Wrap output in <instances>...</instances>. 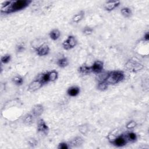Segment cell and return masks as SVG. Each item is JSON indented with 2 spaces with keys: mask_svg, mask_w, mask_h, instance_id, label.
Returning a JSON list of instances; mask_svg holds the SVG:
<instances>
[{
  "mask_svg": "<svg viewBox=\"0 0 149 149\" xmlns=\"http://www.w3.org/2000/svg\"><path fill=\"white\" fill-rule=\"evenodd\" d=\"M33 114H28L26 115H24L23 119V123L26 125H30L33 122Z\"/></svg>",
  "mask_w": 149,
  "mask_h": 149,
  "instance_id": "20",
  "label": "cell"
},
{
  "mask_svg": "<svg viewBox=\"0 0 149 149\" xmlns=\"http://www.w3.org/2000/svg\"><path fill=\"white\" fill-rule=\"evenodd\" d=\"M144 40L146 42H148L149 40V33L148 32H146L144 35Z\"/></svg>",
  "mask_w": 149,
  "mask_h": 149,
  "instance_id": "31",
  "label": "cell"
},
{
  "mask_svg": "<svg viewBox=\"0 0 149 149\" xmlns=\"http://www.w3.org/2000/svg\"><path fill=\"white\" fill-rule=\"evenodd\" d=\"M120 3L119 1H108L105 3L104 8L107 11H112L119 7Z\"/></svg>",
  "mask_w": 149,
  "mask_h": 149,
  "instance_id": "10",
  "label": "cell"
},
{
  "mask_svg": "<svg viewBox=\"0 0 149 149\" xmlns=\"http://www.w3.org/2000/svg\"><path fill=\"white\" fill-rule=\"evenodd\" d=\"M124 79H125V73H123V72L115 71L107 73L104 81L106 82L108 85H114L122 82Z\"/></svg>",
  "mask_w": 149,
  "mask_h": 149,
  "instance_id": "2",
  "label": "cell"
},
{
  "mask_svg": "<svg viewBox=\"0 0 149 149\" xmlns=\"http://www.w3.org/2000/svg\"><path fill=\"white\" fill-rule=\"evenodd\" d=\"M109 142L116 147H121L125 146L128 143V141L127 139L125 133H124L121 135L115 136V137Z\"/></svg>",
  "mask_w": 149,
  "mask_h": 149,
  "instance_id": "4",
  "label": "cell"
},
{
  "mask_svg": "<svg viewBox=\"0 0 149 149\" xmlns=\"http://www.w3.org/2000/svg\"><path fill=\"white\" fill-rule=\"evenodd\" d=\"M90 68L92 72L96 74H100L104 69V63L101 61H96Z\"/></svg>",
  "mask_w": 149,
  "mask_h": 149,
  "instance_id": "7",
  "label": "cell"
},
{
  "mask_svg": "<svg viewBox=\"0 0 149 149\" xmlns=\"http://www.w3.org/2000/svg\"><path fill=\"white\" fill-rule=\"evenodd\" d=\"M108 87V84L106 82L101 81L98 83L97 88L98 90H100L102 92H104V91H105L106 90H107Z\"/></svg>",
  "mask_w": 149,
  "mask_h": 149,
  "instance_id": "23",
  "label": "cell"
},
{
  "mask_svg": "<svg viewBox=\"0 0 149 149\" xmlns=\"http://www.w3.org/2000/svg\"><path fill=\"white\" fill-rule=\"evenodd\" d=\"M82 32L84 34H85L86 36L91 35L93 32V29L92 28H90V27H89V26H86V27L83 28Z\"/></svg>",
  "mask_w": 149,
  "mask_h": 149,
  "instance_id": "26",
  "label": "cell"
},
{
  "mask_svg": "<svg viewBox=\"0 0 149 149\" xmlns=\"http://www.w3.org/2000/svg\"><path fill=\"white\" fill-rule=\"evenodd\" d=\"M125 68L131 72L137 73L142 71L144 68V66L138 62L129 61L125 64Z\"/></svg>",
  "mask_w": 149,
  "mask_h": 149,
  "instance_id": "3",
  "label": "cell"
},
{
  "mask_svg": "<svg viewBox=\"0 0 149 149\" xmlns=\"http://www.w3.org/2000/svg\"><path fill=\"white\" fill-rule=\"evenodd\" d=\"M80 74L82 75H88V74L92 73V70L90 67L87 66L86 65H83L80 66L78 69Z\"/></svg>",
  "mask_w": 149,
  "mask_h": 149,
  "instance_id": "14",
  "label": "cell"
},
{
  "mask_svg": "<svg viewBox=\"0 0 149 149\" xmlns=\"http://www.w3.org/2000/svg\"><path fill=\"white\" fill-rule=\"evenodd\" d=\"M84 17V12L81 11L79 13L74 15L72 18V21L76 23H78L80 22Z\"/></svg>",
  "mask_w": 149,
  "mask_h": 149,
  "instance_id": "17",
  "label": "cell"
},
{
  "mask_svg": "<svg viewBox=\"0 0 149 149\" xmlns=\"http://www.w3.org/2000/svg\"><path fill=\"white\" fill-rule=\"evenodd\" d=\"M11 59V55L10 54H5L1 58V63L6 64L9 63Z\"/></svg>",
  "mask_w": 149,
  "mask_h": 149,
  "instance_id": "25",
  "label": "cell"
},
{
  "mask_svg": "<svg viewBox=\"0 0 149 149\" xmlns=\"http://www.w3.org/2000/svg\"><path fill=\"white\" fill-rule=\"evenodd\" d=\"M136 125H137V123H136V122L135 121H130L127 123L126 128H127V129L131 130V129H134L136 127Z\"/></svg>",
  "mask_w": 149,
  "mask_h": 149,
  "instance_id": "27",
  "label": "cell"
},
{
  "mask_svg": "<svg viewBox=\"0 0 149 149\" xmlns=\"http://www.w3.org/2000/svg\"><path fill=\"white\" fill-rule=\"evenodd\" d=\"M44 84L40 79L36 78L29 84L28 90L31 93L35 92L41 89Z\"/></svg>",
  "mask_w": 149,
  "mask_h": 149,
  "instance_id": "6",
  "label": "cell"
},
{
  "mask_svg": "<svg viewBox=\"0 0 149 149\" xmlns=\"http://www.w3.org/2000/svg\"><path fill=\"white\" fill-rule=\"evenodd\" d=\"M12 81L16 86H21L24 82V79L21 76L16 75L12 78Z\"/></svg>",
  "mask_w": 149,
  "mask_h": 149,
  "instance_id": "22",
  "label": "cell"
},
{
  "mask_svg": "<svg viewBox=\"0 0 149 149\" xmlns=\"http://www.w3.org/2000/svg\"><path fill=\"white\" fill-rule=\"evenodd\" d=\"M32 3L30 0H16L5 1L1 8V14H10L23 10Z\"/></svg>",
  "mask_w": 149,
  "mask_h": 149,
  "instance_id": "1",
  "label": "cell"
},
{
  "mask_svg": "<svg viewBox=\"0 0 149 149\" xmlns=\"http://www.w3.org/2000/svg\"><path fill=\"white\" fill-rule=\"evenodd\" d=\"M58 66L60 68H64L67 67L69 65V61L67 58L66 57H63L59 58L57 63Z\"/></svg>",
  "mask_w": 149,
  "mask_h": 149,
  "instance_id": "15",
  "label": "cell"
},
{
  "mask_svg": "<svg viewBox=\"0 0 149 149\" xmlns=\"http://www.w3.org/2000/svg\"><path fill=\"white\" fill-rule=\"evenodd\" d=\"M35 51L37 54L39 56H45L48 54L49 52V46L47 44H43L35 48Z\"/></svg>",
  "mask_w": 149,
  "mask_h": 149,
  "instance_id": "8",
  "label": "cell"
},
{
  "mask_svg": "<svg viewBox=\"0 0 149 149\" xmlns=\"http://www.w3.org/2000/svg\"><path fill=\"white\" fill-rule=\"evenodd\" d=\"M37 131L47 135L49 132V128L43 119H40L37 122Z\"/></svg>",
  "mask_w": 149,
  "mask_h": 149,
  "instance_id": "9",
  "label": "cell"
},
{
  "mask_svg": "<svg viewBox=\"0 0 149 149\" xmlns=\"http://www.w3.org/2000/svg\"><path fill=\"white\" fill-rule=\"evenodd\" d=\"M16 49L17 52L18 53H21V52H23L24 49H25V47H24V45H21V44H19L16 46Z\"/></svg>",
  "mask_w": 149,
  "mask_h": 149,
  "instance_id": "30",
  "label": "cell"
},
{
  "mask_svg": "<svg viewBox=\"0 0 149 149\" xmlns=\"http://www.w3.org/2000/svg\"><path fill=\"white\" fill-rule=\"evenodd\" d=\"M77 43L78 41L75 37L73 36H69L67 40L63 43V47L66 50H68V49H72L76 47Z\"/></svg>",
  "mask_w": 149,
  "mask_h": 149,
  "instance_id": "5",
  "label": "cell"
},
{
  "mask_svg": "<svg viewBox=\"0 0 149 149\" xmlns=\"http://www.w3.org/2000/svg\"><path fill=\"white\" fill-rule=\"evenodd\" d=\"M44 112V107L42 104L35 105L32 109V114L34 117H38L42 115Z\"/></svg>",
  "mask_w": 149,
  "mask_h": 149,
  "instance_id": "11",
  "label": "cell"
},
{
  "mask_svg": "<svg viewBox=\"0 0 149 149\" xmlns=\"http://www.w3.org/2000/svg\"><path fill=\"white\" fill-rule=\"evenodd\" d=\"M61 36V32L58 29H53L49 33V36L54 41L57 40Z\"/></svg>",
  "mask_w": 149,
  "mask_h": 149,
  "instance_id": "16",
  "label": "cell"
},
{
  "mask_svg": "<svg viewBox=\"0 0 149 149\" xmlns=\"http://www.w3.org/2000/svg\"><path fill=\"white\" fill-rule=\"evenodd\" d=\"M69 148V146L65 142H61L59 143L58 146V149H68Z\"/></svg>",
  "mask_w": 149,
  "mask_h": 149,
  "instance_id": "28",
  "label": "cell"
},
{
  "mask_svg": "<svg viewBox=\"0 0 149 149\" xmlns=\"http://www.w3.org/2000/svg\"><path fill=\"white\" fill-rule=\"evenodd\" d=\"M125 135L128 142H134L138 139L137 134L133 132H128L125 133Z\"/></svg>",
  "mask_w": 149,
  "mask_h": 149,
  "instance_id": "18",
  "label": "cell"
},
{
  "mask_svg": "<svg viewBox=\"0 0 149 149\" xmlns=\"http://www.w3.org/2000/svg\"><path fill=\"white\" fill-rule=\"evenodd\" d=\"M49 82H54L58 78V73L55 70H53L50 72H48Z\"/></svg>",
  "mask_w": 149,
  "mask_h": 149,
  "instance_id": "21",
  "label": "cell"
},
{
  "mask_svg": "<svg viewBox=\"0 0 149 149\" xmlns=\"http://www.w3.org/2000/svg\"><path fill=\"white\" fill-rule=\"evenodd\" d=\"M80 88L78 86H73L68 89L67 94L71 97H76L80 93Z\"/></svg>",
  "mask_w": 149,
  "mask_h": 149,
  "instance_id": "12",
  "label": "cell"
},
{
  "mask_svg": "<svg viewBox=\"0 0 149 149\" xmlns=\"http://www.w3.org/2000/svg\"><path fill=\"white\" fill-rule=\"evenodd\" d=\"M121 14L125 18H129L132 15V11L128 7H123L121 10Z\"/></svg>",
  "mask_w": 149,
  "mask_h": 149,
  "instance_id": "19",
  "label": "cell"
},
{
  "mask_svg": "<svg viewBox=\"0 0 149 149\" xmlns=\"http://www.w3.org/2000/svg\"><path fill=\"white\" fill-rule=\"evenodd\" d=\"M83 139L80 137V136H77V137H75L71 140V141L70 142V144L72 147H77L80 146L83 144Z\"/></svg>",
  "mask_w": 149,
  "mask_h": 149,
  "instance_id": "13",
  "label": "cell"
},
{
  "mask_svg": "<svg viewBox=\"0 0 149 149\" xmlns=\"http://www.w3.org/2000/svg\"><path fill=\"white\" fill-rule=\"evenodd\" d=\"M79 130L82 134L86 135L89 131V127L88 125H86V124H83V125L79 126Z\"/></svg>",
  "mask_w": 149,
  "mask_h": 149,
  "instance_id": "24",
  "label": "cell"
},
{
  "mask_svg": "<svg viewBox=\"0 0 149 149\" xmlns=\"http://www.w3.org/2000/svg\"><path fill=\"white\" fill-rule=\"evenodd\" d=\"M28 144L31 147H34V146H37V140L35 139L31 138V139H29L28 140Z\"/></svg>",
  "mask_w": 149,
  "mask_h": 149,
  "instance_id": "29",
  "label": "cell"
}]
</instances>
